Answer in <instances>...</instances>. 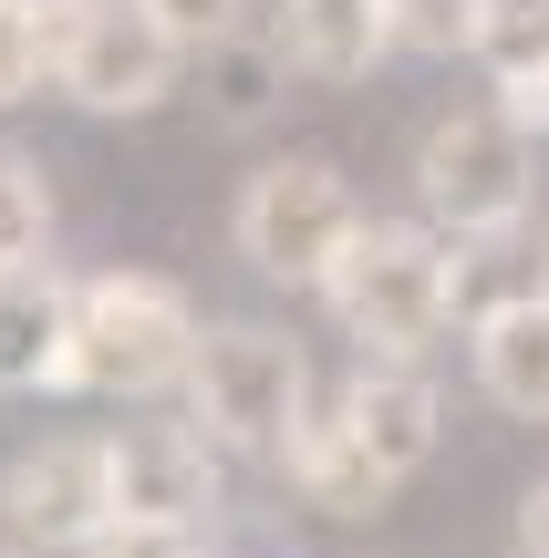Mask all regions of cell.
I'll list each match as a JSON object with an SVG mask.
<instances>
[{"label":"cell","instance_id":"cell-1","mask_svg":"<svg viewBox=\"0 0 549 558\" xmlns=\"http://www.w3.org/2000/svg\"><path fill=\"white\" fill-rule=\"evenodd\" d=\"M198 311H187L177 279L156 269H104L73 300V362H62V393H104V403H145L166 383H187L198 362Z\"/></svg>","mask_w":549,"mask_h":558},{"label":"cell","instance_id":"cell-2","mask_svg":"<svg viewBox=\"0 0 549 558\" xmlns=\"http://www.w3.org/2000/svg\"><path fill=\"white\" fill-rule=\"evenodd\" d=\"M332 320H343L363 352H426L435 331L456 320V239L446 228H415V218H363L353 248L322 279Z\"/></svg>","mask_w":549,"mask_h":558},{"label":"cell","instance_id":"cell-3","mask_svg":"<svg viewBox=\"0 0 549 558\" xmlns=\"http://www.w3.org/2000/svg\"><path fill=\"white\" fill-rule=\"evenodd\" d=\"M415 197L446 239H509L539 197V135L509 104H456L415 145Z\"/></svg>","mask_w":549,"mask_h":558},{"label":"cell","instance_id":"cell-4","mask_svg":"<svg viewBox=\"0 0 549 558\" xmlns=\"http://www.w3.org/2000/svg\"><path fill=\"white\" fill-rule=\"evenodd\" d=\"M187 62L198 52L166 32L156 0H73L52 21V94L83 114H156Z\"/></svg>","mask_w":549,"mask_h":558},{"label":"cell","instance_id":"cell-5","mask_svg":"<svg viewBox=\"0 0 549 558\" xmlns=\"http://www.w3.org/2000/svg\"><path fill=\"white\" fill-rule=\"evenodd\" d=\"M187 403H198V424L218 445L281 456L311 424V352L290 331H270V320H218L198 341V362H187Z\"/></svg>","mask_w":549,"mask_h":558},{"label":"cell","instance_id":"cell-6","mask_svg":"<svg viewBox=\"0 0 549 558\" xmlns=\"http://www.w3.org/2000/svg\"><path fill=\"white\" fill-rule=\"evenodd\" d=\"M353 228H363V197H353L343 166H332V156H281V166H260V177L239 186L228 239H239V259L260 269V279L322 290L332 259L353 248Z\"/></svg>","mask_w":549,"mask_h":558},{"label":"cell","instance_id":"cell-7","mask_svg":"<svg viewBox=\"0 0 549 558\" xmlns=\"http://www.w3.org/2000/svg\"><path fill=\"white\" fill-rule=\"evenodd\" d=\"M0 518H11V538L41 548V558L94 548L104 527H115V445L52 435V445H32V456H11V476H0Z\"/></svg>","mask_w":549,"mask_h":558},{"label":"cell","instance_id":"cell-8","mask_svg":"<svg viewBox=\"0 0 549 558\" xmlns=\"http://www.w3.org/2000/svg\"><path fill=\"white\" fill-rule=\"evenodd\" d=\"M115 445V518H166V527H207L218 507V465H207V435L187 424H124Z\"/></svg>","mask_w":549,"mask_h":558},{"label":"cell","instance_id":"cell-9","mask_svg":"<svg viewBox=\"0 0 549 558\" xmlns=\"http://www.w3.org/2000/svg\"><path fill=\"white\" fill-rule=\"evenodd\" d=\"M73 300L83 290L52 259H11V269H0V393H62Z\"/></svg>","mask_w":549,"mask_h":558},{"label":"cell","instance_id":"cell-10","mask_svg":"<svg viewBox=\"0 0 549 558\" xmlns=\"http://www.w3.org/2000/svg\"><path fill=\"white\" fill-rule=\"evenodd\" d=\"M343 424L394 465V476L435 465V445H446V403H435V383L415 373V352H363V373L343 383Z\"/></svg>","mask_w":549,"mask_h":558},{"label":"cell","instance_id":"cell-11","mask_svg":"<svg viewBox=\"0 0 549 558\" xmlns=\"http://www.w3.org/2000/svg\"><path fill=\"white\" fill-rule=\"evenodd\" d=\"M281 465H290V486H301V507H322V518H343V527L384 518L394 486H405V476H394V465L343 424V403H332V414H311L301 435L281 445Z\"/></svg>","mask_w":549,"mask_h":558},{"label":"cell","instance_id":"cell-12","mask_svg":"<svg viewBox=\"0 0 549 558\" xmlns=\"http://www.w3.org/2000/svg\"><path fill=\"white\" fill-rule=\"evenodd\" d=\"M281 52L311 83H363L394 52V21L384 0H281Z\"/></svg>","mask_w":549,"mask_h":558},{"label":"cell","instance_id":"cell-13","mask_svg":"<svg viewBox=\"0 0 549 558\" xmlns=\"http://www.w3.org/2000/svg\"><path fill=\"white\" fill-rule=\"evenodd\" d=\"M477 383L498 414L549 424V290H518L509 311L477 320Z\"/></svg>","mask_w":549,"mask_h":558},{"label":"cell","instance_id":"cell-14","mask_svg":"<svg viewBox=\"0 0 549 558\" xmlns=\"http://www.w3.org/2000/svg\"><path fill=\"white\" fill-rule=\"evenodd\" d=\"M477 73L498 83V104H509L529 135H549V0H488V21H477Z\"/></svg>","mask_w":549,"mask_h":558},{"label":"cell","instance_id":"cell-15","mask_svg":"<svg viewBox=\"0 0 549 558\" xmlns=\"http://www.w3.org/2000/svg\"><path fill=\"white\" fill-rule=\"evenodd\" d=\"M290 73L301 62L281 52V32H228V41H207L198 52V83H207V114L228 124V135H260L270 114H281V94H290Z\"/></svg>","mask_w":549,"mask_h":558},{"label":"cell","instance_id":"cell-16","mask_svg":"<svg viewBox=\"0 0 549 558\" xmlns=\"http://www.w3.org/2000/svg\"><path fill=\"white\" fill-rule=\"evenodd\" d=\"M41 248H52V177L21 145H0V269L41 259Z\"/></svg>","mask_w":549,"mask_h":558},{"label":"cell","instance_id":"cell-17","mask_svg":"<svg viewBox=\"0 0 549 558\" xmlns=\"http://www.w3.org/2000/svg\"><path fill=\"white\" fill-rule=\"evenodd\" d=\"M384 21H394V52H415V62H456V52H477V21H488V0H384Z\"/></svg>","mask_w":549,"mask_h":558},{"label":"cell","instance_id":"cell-18","mask_svg":"<svg viewBox=\"0 0 549 558\" xmlns=\"http://www.w3.org/2000/svg\"><path fill=\"white\" fill-rule=\"evenodd\" d=\"M41 83H52V21L0 0V104H32Z\"/></svg>","mask_w":549,"mask_h":558},{"label":"cell","instance_id":"cell-19","mask_svg":"<svg viewBox=\"0 0 549 558\" xmlns=\"http://www.w3.org/2000/svg\"><path fill=\"white\" fill-rule=\"evenodd\" d=\"M73 558H207L198 527H166V518H115L94 548H73Z\"/></svg>","mask_w":549,"mask_h":558},{"label":"cell","instance_id":"cell-20","mask_svg":"<svg viewBox=\"0 0 549 558\" xmlns=\"http://www.w3.org/2000/svg\"><path fill=\"white\" fill-rule=\"evenodd\" d=\"M156 11H166V32H177L187 52H207V41H228L249 21V0H156Z\"/></svg>","mask_w":549,"mask_h":558},{"label":"cell","instance_id":"cell-21","mask_svg":"<svg viewBox=\"0 0 549 558\" xmlns=\"http://www.w3.org/2000/svg\"><path fill=\"white\" fill-rule=\"evenodd\" d=\"M518 558H549V476L518 497Z\"/></svg>","mask_w":549,"mask_h":558},{"label":"cell","instance_id":"cell-22","mask_svg":"<svg viewBox=\"0 0 549 558\" xmlns=\"http://www.w3.org/2000/svg\"><path fill=\"white\" fill-rule=\"evenodd\" d=\"M21 11H41V21H62V11H73V0H21Z\"/></svg>","mask_w":549,"mask_h":558}]
</instances>
